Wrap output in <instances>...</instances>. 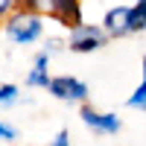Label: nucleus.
<instances>
[{
	"label": "nucleus",
	"mask_w": 146,
	"mask_h": 146,
	"mask_svg": "<svg viewBox=\"0 0 146 146\" xmlns=\"http://www.w3.org/2000/svg\"><path fill=\"white\" fill-rule=\"evenodd\" d=\"M143 85H146V58H143Z\"/></svg>",
	"instance_id": "f8f14e48"
},
{
	"label": "nucleus",
	"mask_w": 146,
	"mask_h": 146,
	"mask_svg": "<svg viewBox=\"0 0 146 146\" xmlns=\"http://www.w3.org/2000/svg\"><path fill=\"white\" fill-rule=\"evenodd\" d=\"M18 137V131H15V126H9V123H3V120H0V140H15Z\"/></svg>",
	"instance_id": "1a4fd4ad"
},
{
	"label": "nucleus",
	"mask_w": 146,
	"mask_h": 146,
	"mask_svg": "<svg viewBox=\"0 0 146 146\" xmlns=\"http://www.w3.org/2000/svg\"><path fill=\"white\" fill-rule=\"evenodd\" d=\"M47 91L62 102H85L88 100V85L76 76H50Z\"/></svg>",
	"instance_id": "7ed1b4c3"
},
{
	"label": "nucleus",
	"mask_w": 146,
	"mask_h": 146,
	"mask_svg": "<svg viewBox=\"0 0 146 146\" xmlns=\"http://www.w3.org/2000/svg\"><path fill=\"white\" fill-rule=\"evenodd\" d=\"M47 67H50V56L38 53L35 62H32V70L27 73V85H29V88H47V85H50V73H47Z\"/></svg>",
	"instance_id": "423d86ee"
},
{
	"label": "nucleus",
	"mask_w": 146,
	"mask_h": 146,
	"mask_svg": "<svg viewBox=\"0 0 146 146\" xmlns=\"http://www.w3.org/2000/svg\"><path fill=\"white\" fill-rule=\"evenodd\" d=\"M131 9H135V12H137V15L143 18V27H146V0H137V3H135V6H131Z\"/></svg>",
	"instance_id": "9b49d317"
},
{
	"label": "nucleus",
	"mask_w": 146,
	"mask_h": 146,
	"mask_svg": "<svg viewBox=\"0 0 146 146\" xmlns=\"http://www.w3.org/2000/svg\"><path fill=\"white\" fill-rule=\"evenodd\" d=\"M126 105H129V108H140V111H146V85H143V82L137 85V91L126 100Z\"/></svg>",
	"instance_id": "0eeeda50"
},
{
	"label": "nucleus",
	"mask_w": 146,
	"mask_h": 146,
	"mask_svg": "<svg viewBox=\"0 0 146 146\" xmlns=\"http://www.w3.org/2000/svg\"><path fill=\"white\" fill-rule=\"evenodd\" d=\"M50 146H70V135H67V129H62L58 135L50 140Z\"/></svg>",
	"instance_id": "9d476101"
},
{
	"label": "nucleus",
	"mask_w": 146,
	"mask_h": 146,
	"mask_svg": "<svg viewBox=\"0 0 146 146\" xmlns=\"http://www.w3.org/2000/svg\"><path fill=\"white\" fill-rule=\"evenodd\" d=\"M79 117H82V123L88 126V129H94V131H100V135H117V131L123 129V120H120L117 114H105V111H94L91 105H85L82 111H79Z\"/></svg>",
	"instance_id": "39448f33"
},
{
	"label": "nucleus",
	"mask_w": 146,
	"mask_h": 146,
	"mask_svg": "<svg viewBox=\"0 0 146 146\" xmlns=\"http://www.w3.org/2000/svg\"><path fill=\"white\" fill-rule=\"evenodd\" d=\"M100 29L105 32V38L108 35H111V38H123V35H135V32H140L146 27H143V18L131 6H114V9L105 12Z\"/></svg>",
	"instance_id": "f03ea898"
},
{
	"label": "nucleus",
	"mask_w": 146,
	"mask_h": 146,
	"mask_svg": "<svg viewBox=\"0 0 146 146\" xmlns=\"http://www.w3.org/2000/svg\"><path fill=\"white\" fill-rule=\"evenodd\" d=\"M105 44V32L94 23H82V27L70 29V38H67V47L73 53H94Z\"/></svg>",
	"instance_id": "20e7f679"
},
{
	"label": "nucleus",
	"mask_w": 146,
	"mask_h": 146,
	"mask_svg": "<svg viewBox=\"0 0 146 146\" xmlns=\"http://www.w3.org/2000/svg\"><path fill=\"white\" fill-rule=\"evenodd\" d=\"M3 29H6V38L12 44L27 47V44H35L44 35V18L41 15H32V12H23V9H15L6 18Z\"/></svg>",
	"instance_id": "f257e3e1"
},
{
	"label": "nucleus",
	"mask_w": 146,
	"mask_h": 146,
	"mask_svg": "<svg viewBox=\"0 0 146 146\" xmlns=\"http://www.w3.org/2000/svg\"><path fill=\"white\" fill-rule=\"evenodd\" d=\"M18 102V85H0V105Z\"/></svg>",
	"instance_id": "6e6552de"
}]
</instances>
